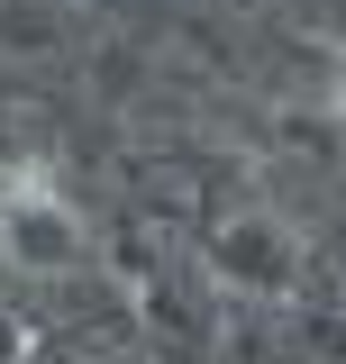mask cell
<instances>
[{"instance_id": "7a4b0ae2", "label": "cell", "mask_w": 346, "mask_h": 364, "mask_svg": "<svg viewBox=\"0 0 346 364\" xmlns=\"http://www.w3.org/2000/svg\"><path fill=\"white\" fill-rule=\"evenodd\" d=\"M28 346H37V337H28V318H19V310H0V364H19Z\"/></svg>"}, {"instance_id": "6da1fadb", "label": "cell", "mask_w": 346, "mask_h": 364, "mask_svg": "<svg viewBox=\"0 0 346 364\" xmlns=\"http://www.w3.org/2000/svg\"><path fill=\"white\" fill-rule=\"evenodd\" d=\"M73 246H83V228H73L64 200H55V182H46L37 164H19V173L0 182V255L28 264V273H64Z\"/></svg>"}]
</instances>
